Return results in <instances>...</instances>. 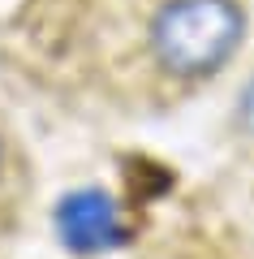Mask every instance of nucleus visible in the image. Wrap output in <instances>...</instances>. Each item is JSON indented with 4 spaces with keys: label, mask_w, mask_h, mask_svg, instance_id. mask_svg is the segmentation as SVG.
<instances>
[{
    "label": "nucleus",
    "mask_w": 254,
    "mask_h": 259,
    "mask_svg": "<svg viewBox=\"0 0 254 259\" xmlns=\"http://www.w3.org/2000/svg\"><path fill=\"white\" fill-rule=\"evenodd\" d=\"M245 35L237 0H168L151 18V56L173 78H211Z\"/></svg>",
    "instance_id": "f257e3e1"
},
{
    "label": "nucleus",
    "mask_w": 254,
    "mask_h": 259,
    "mask_svg": "<svg viewBox=\"0 0 254 259\" xmlns=\"http://www.w3.org/2000/svg\"><path fill=\"white\" fill-rule=\"evenodd\" d=\"M56 233L69 250L78 255H99L125 242V225L121 212L104 190H73L56 207Z\"/></svg>",
    "instance_id": "f03ea898"
},
{
    "label": "nucleus",
    "mask_w": 254,
    "mask_h": 259,
    "mask_svg": "<svg viewBox=\"0 0 254 259\" xmlns=\"http://www.w3.org/2000/svg\"><path fill=\"white\" fill-rule=\"evenodd\" d=\"M237 125L254 139V78L241 87V95H237Z\"/></svg>",
    "instance_id": "7ed1b4c3"
}]
</instances>
